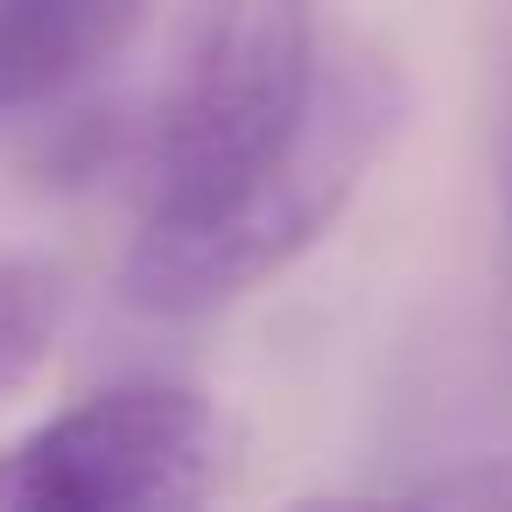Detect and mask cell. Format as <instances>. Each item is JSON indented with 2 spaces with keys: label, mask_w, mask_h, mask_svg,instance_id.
<instances>
[{
  "label": "cell",
  "mask_w": 512,
  "mask_h": 512,
  "mask_svg": "<svg viewBox=\"0 0 512 512\" xmlns=\"http://www.w3.org/2000/svg\"><path fill=\"white\" fill-rule=\"evenodd\" d=\"M407 120V85L379 50H323L309 106L281 155L211 218L197 225H141L127 253V302L162 323H197L295 267L365 190L372 162L393 148Z\"/></svg>",
  "instance_id": "6da1fadb"
},
{
  "label": "cell",
  "mask_w": 512,
  "mask_h": 512,
  "mask_svg": "<svg viewBox=\"0 0 512 512\" xmlns=\"http://www.w3.org/2000/svg\"><path fill=\"white\" fill-rule=\"evenodd\" d=\"M316 57L309 0H197L148 120L141 225L169 232L225 211L295 134Z\"/></svg>",
  "instance_id": "7a4b0ae2"
},
{
  "label": "cell",
  "mask_w": 512,
  "mask_h": 512,
  "mask_svg": "<svg viewBox=\"0 0 512 512\" xmlns=\"http://www.w3.org/2000/svg\"><path fill=\"white\" fill-rule=\"evenodd\" d=\"M225 414L169 379L99 386L0 449V512L197 505L225 477Z\"/></svg>",
  "instance_id": "3957f363"
},
{
  "label": "cell",
  "mask_w": 512,
  "mask_h": 512,
  "mask_svg": "<svg viewBox=\"0 0 512 512\" xmlns=\"http://www.w3.org/2000/svg\"><path fill=\"white\" fill-rule=\"evenodd\" d=\"M162 0H0V134L78 106Z\"/></svg>",
  "instance_id": "277c9868"
},
{
  "label": "cell",
  "mask_w": 512,
  "mask_h": 512,
  "mask_svg": "<svg viewBox=\"0 0 512 512\" xmlns=\"http://www.w3.org/2000/svg\"><path fill=\"white\" fill-rule=\"evenodd\" d=\"M64 330V281L36 260H0V400L22 393Z\"/></svg>",
  "instance_id": "5b68a950"
},
{
  "label": "cell",
  "mask_w": 512,
  "mask_h": 512,
  "mask_svg": "<svg viewBox=\"0 0 512 512\" xmlns=\"http://www.w3.org/2000/svg\"><path fill=\"white\" fill-rule=\"evenodd\" d=\"M400 498H421V505H512V456H477V463L407 477Z\"/></svg>",
  "instance_id": "8992f818"
},
{
  "label": "cell",
  "mask_w": 512,
  "mask_h": 512,
  "mask_svg": "<svg viewBox=\"0 0 512 512\" xmlns=\"http://www.w3.org/2000/svg\"><path fill=\"white\" fill-rule=\"evenodd\" d=\"M491 183L512 232V0L498 8V57H491Z\"/></svg>",
  "instance_id": "52a82bcc"
},
{
  "label": "cell",
  "mask_w": 512,
  "mask_h": 512,
  "mask_svg": "<svg viewBox=\"0 0 512 512\" xmlns=\"http://www.w3.org/2000/svg\"><path fill=\"white\" fill-rule=\"evenodd\" d=\"M505 344H512V281H505Z\"/></svg>",
  "instance_id": "ba28073f"
}]
</instances>
